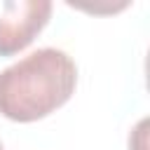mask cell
<instances>
[{"label":"cell","mask_w":150,"mask_h":150,"mask_svg":"<svg viewBox=\"0 0 150 150\" xmlns=\"http://www.w3.org/2000/svg\"><path fill=\"white\" fill-rule=\"evenodd\" d=\"M77 66L54 47H42L0 73V115L35 122L61 108L75 91Z\"/></svg>","instance_id":"cell-1"},{"label":"cell","mask_w":150,"mask_h":150,"mask_svg":"<svg viewBox=\"0 0 150 150\" xmlns=\"http://www.w3.org/2000/svg\"><path fill=\"white\" fill-rule=\"evenodd\" d=\"M52 16L49 0H19L5 2L0 12V56L23 52Z\"/></svg>","instance_id":"cell-2"},{"label":"cell","mask_w":150,"mask_h":150,"mask_svg":"<svg viewBox=\"0 0 150 150\" xmlns=\"http://www.w3.org/2000/svg\"><path fill=\"white\" fill-rule=\"evenodd\" d=\"M0 150H5V148H2V143H0Z\"/></svg>","instance_id":"cell-3"}]
</instances>
